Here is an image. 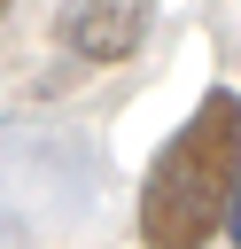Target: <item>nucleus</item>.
<instances>
[{
    "mask_svg": "<svg viewBox=\"0 0 241 249\" xmlns=\"http://www.w3.org/2000/svg\"><path fill=\"white\" fill-rule=\"evenodd\" d=\"M241 195V93L210 86L202 109L155 148L140 179V241L148 249H210Z\"/></svg>",
    "mask_w": 241,
    "mask_h": 249,
    "instance_id": "1",
    "label": "nucleus"
},
{
    "mask_svg": "<svg viewBox=\"0 0 241 249\" xmlns=\"http://www.w3.org/2000/svg\"><path fill=\"white\" fill-rule=\"evenodd\" d=\"M148 8H132V0H117V8H62L54 16V31H62V47H78V54H93V62H117V54H132L140 39H148Z\"/></svg>",
    "mask_w": 241,
    "mask_h": 249,
    "instance_id": "2",
    "label": "nucleus"
},
{
    "mask_svg": "<svg viewBox=\"0 0 241 249\" xmlns=\"http://www.w3.org/2000/svg\"><path fill=\"white\" fill-rule=\"evenodd\" d=\"M0 249H23V226H16L8 210H0Z\"/></svg>",
    "mask_w": 241,
    "mask_h": 249,
    "instance_id": "3",
    "label": "nucleus"
},
{
    "mask_svg": "<svg viewBox=\"0 0 241 249\" xmlns=\"http://www.w3.org/2000/svg\"><path fill=\"white\" fill-rule=\"evenodd\" d=\"M225 233H233V249H241V195H233V210H225Z\"/></svg>",
    "mask_w": 241,
    "mask_h": 249,
    "instance_id": "4",
    "label": "nucleus"
}]
</instances>
